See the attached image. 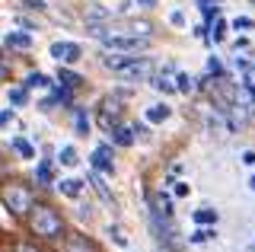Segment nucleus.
<instances>
[{"instance_id": "obj_1", "label": "nucleus", "mask_w": 255, "mask_h": 252, "mask_svg": "<svg viewBox=\"0 0 255 252\" xmlns=\"http://www.w3.org/2000/svg\"><path fill=\"white\" fill-rule=\"evenodd\" d=\"M102 64L109 70H115L125 80H143V77H153V61L150 58H122V54H106Z\"/></svg>"}, {"instance_id": "obj_2", "label": "nucleus", "mask_w": 255, "mask_h": 252, "mask_svg": "<svg viewBox=\"0 0 255 252\" xmlns=\"http://www.w3.org/2000/svg\"><path fill=\"white\" fill-rule=\"evenodd\" d=\"M29 227L35 236H45V240H61L64 233V220L58 211H51L48 204H35L29 211Z\"/></svg>"}, {"instance_id": "obj_3", "label": "nucleus", "mask_w": 255, "mask_h": 252, "mask_svg": "<svg viewBox=\"0 0 255 252\" xmlns=\"http://www.w3.org/2000/svg\"><path fill=\"white\" fill-rule=\"evenodd\" d=\"M0 201L10 208V214L16 217H29V211L35 208V201H32V192L22 182H6L0 188Z\"/></svg>"}, {"instance_id": "obj_4", "label": "nucleus", "mask_w": 255, "mask_h": 252, "mask_svg": "<svg viewBox=\"0 0 255 252\" xmlns=\"http://www.w3.org/2000/svg\"><path fill=\"white\" fill-rule=\"evenodd\" d=\"M99 38L109 51H122V54H134L147 48V35H137V32H102Z\"/></svg>"}, {"instance_id": "obj_5", "label": "nucleus", "mask_w": 255, "mask_h": 252, "mask_svg": "<svg viewBox=\"0 0 255 252\" xmlns=\"http://www.w3.org/2000/svg\"><path fill=\"white\" fill-rule=\"evenodd\" d=\"M51 58L58 61V64H77V61H80V45H74V42H54L51 45Z\"/></svg>"}, {"instance_id": "obj_6", "label": "nucleus", "mask_w": 255, "mask_h": 252, "mask_svg": "<svg viewBox=\"0 0 255 252\" xmlns=\"http://www.w3.org/2000/svg\"><path fill=\"white\" fill-rule=\"evenodd\" d=\"M61 252H99V249H96L83 233H70L67 240H64V249Z\"/></svg>"}, {"instance_id": "obj_7", "label": "nucleus", "mask_w": 255, "mask_h": 252, "mask_svg": "<svg viewBox=\"0 0 255 252\" xmlns=\"http://www.w3.org/2000/svg\"><path fill=\"white\" fill-rule=\"evenodd\" d=\"M90 160H93V169H99V172H112V169H115V166H112V147H106V144L96 147Z\"/></svg>"}, {"instance_id": "obj_8", "label": "nucleus", "mask_w": 255, "mask_h": 252, "mask_svg": "<svg viewBox=\"0 0 255 252\" xmlns=\"http://www.w3.org/2000/svg\"><path fill=\"white\" fill-rule=\"evenodd\" d=\"M169 115H172V109L166 106V102H156V106H150V109H147V122H150V125H159V122H166Z\"/></svg>"}, {"instance_id": "obj_9", "label": "nucleus", "mask_w": 255, "mask_h": 252, "mask_svg": "<svg viewBox=\"0 0 255 252\" xmlns=\"http://www.w3.org/2000/svg\"><path fill=\"white\" fill-rule=\"evenodd\" d=\"M6 45H10V48H32V35H26V32H6Z\"/></svg>"}, {"instance_id": "obj_10", "label": "nucleus", "mask_w": 255, "mask_h": 252, "mask_svg": "<svg viewBox=\"0 0 255 252\" xmlns=\"http://www.w3.org/2000/svg\"><path fill=\"white\" fill-rule=\"evenodd\" d=\"M195 224H201V227L217 224V211H211V208H198V211H195Z\"/></svg>"}, {"instance_id": "obj_11", "label": "nucleus", "mask_w": 255, "mask_h": 252, "mask_svg": "<svg viewBox=\"0 0 255 252\" xmlns=\"http://www.w3.org/2000/svg\"><path fill=\"white\" fill-rule=\"evenodd\" d=\"M58 80H61L64 86H67V90H77V86H80V83H83V80H80V77L74 74V70H64V67L58 70Z\"/></svg>"}, {"instance_id": "obj_12", "label": "nucleus", "mask_w": 255, "mask_h": 252, "mask_svg": "<svg viewBox=\"0 0 255 252\" xmlns=\"http://www.w3.org/2000/svg\"><path fill=\"white\" fill-rule=\"evenodd\" d=\"M58 188H61V195H67V198H77V195H80V182H77V179H61Z\"/></svg>"}, {"instance_id": "obj_13", "label": "nucleus", "mask_w": 255, "mask_h": 252, "mask_svg": "<svg viewBox=\"0 0 255 252\" xmlns=\"http://www.w3.org/2000/svg\"><path fill=\"white\" fill-rule=\"evenodd\" d=\"M115 144L118 147H131L134 144V128H115Z\"/></svg>"}, {"instance_id": "obj_14", "label": "nucleus", "mask_w": 255, "mask_h": 252, "mask_svg": "<svg viewBox=\"0 0 255 252\" xmlns=\"http://www.w3.org/2000/svg\"><path fill=\"white\" fill-rule=\"evenodd\" d=\"M115 122H118V106L115 102H106V106H102V125L109 128V125H115Z\"/></svg>"}, {"instance_id": "obj_15", "label": "nucleus", "mask_w": 255, "mask_h": 252, "mask_svg": "<svg viewBox=\"0 0 255 252\" xmlns=\"http://www.w3.org/2000/svg\"><path fill=\"white\" fill-rule=\"evenodd\" d=\"M58 160H61V166H77V150L74 147H61V153H58Z\"/></svg>"}, {"instance_id": "obj_16", "label": "nucleus", "mask_w": 255, "mask_h": 252, "mask_svg": "<svg viewBox=\"0 0 255 252\" xmlns=\"http://www.w3.org/2000/svg\"><path fill=\"white\" fill-rule=\"evenodd\" d=\"M175 90L188 96V93H195V80H191L188 74H179V77H175Z\"/></svg>"}, {"instance_id": "obj_17", "label": "nucleus", "mask_w": 255, "mask_h": 252, "mask_svg": "<svg viewBox=\"0 0 255 252\" xmlns=\"http://www.w3.org/2000/svg\"><path fill=\"white\" fill-rule=\"evenodd\" d=\"M13 150H19L22 156H26V160H32V156H35V147H32L29 140H22V137H16V140H13Z\"/></svg>"}, {"instance_id": "obj_18", "label": "nucleus", "mask_w": 255, "mask_h": 252, "mask_svg": "<svg viewBox=\"0 0 255 252\" xmlns=\"http://www.w3.org/2000/svg\"><path fill=\"white\" fill-rule=\"evenodd\" d=\"M90 185L96 188V192H99V198H102V201H112V195H109V188H106V185H102V179H99V176H96V172H90Z\"/></svg>"}, {"instance_id": "obj_19", "label": "nucleus", "mask_w": 255, "mask_h": 252, "mask_svg": "<svg viewBox=\"0 0 255 252\" xmlns=\"http://www.w3.org/2000/svg\"><path fill=\"white\" fill-rule=\"evenodd\" d=\"M150 86H153V90H159V93H172V90H175V86L166 80V77H159V74L150 77Z\"/></svg>"}, {"instance_id": "obj_20", "label": "nucleus", "mask_w": 255, "mask_h": 252, "mask_svg": "<svg viewBox=\"0 0 255 252\" xmlns=\"http://www.w3.org/2000/svg\"><path fill=\"white\" fill-rule=\"evenodd\" d=\"M26 86H29V90H42V86H48V77L45 74H29L26 77Z\"/></svg>"}, {"instance_id": "obj_21", "label": "nucleus", "mask_w": 255, "mask_h": 252, "mask_svg": "<svg viewBox=\"0 0 255 252\" xmlns=\"http://www.w3.org/2000/svg\"><path fill=\"white\" fill-rule=\"evenodd\" d=\"M233 29H255V19H249V16H236V19H233Z\"/></svg>"}, {"instance_id": "obj_22", "label": "nucleus", "mask_w": 255, "mask_h": 252, "mask_svg": "<svg viewBox=\"0 0 255 252\" xmlns=\"http://www.w3.org/2000/svg\"><path fill=\"white\" fill-rule=\"evenodd\" d=\"M211 236H214V230H195L191 233V243H207Z\"/></svg>"}, {"instance_id": "obj_23", "label": "nucleus", "mask_w": 255, "mask_h": 252, "mask_svg": "<svg viewBox=\"0 0 255 252\" xmlns=\"http://www.w3.org/2000/svg\"><path fill=\"white\" fill-rule=\"evenodd\" d=\"M38 182H51V166H48V163H42V166H38Z\"/></svg>"}, {"instance_id": "obj_24", "label": "nucleus", "mask_w": 255, "mask_h": 252, "mask_svg": "<svg viewBox=\"0 0 255 252\" xmlns=\"http://www.w3.org/2000/svg\"><path fill=\"white\" fill-rule=\"evenodd\" d=\"M10 102L13 106H22L26 102V90H10Z\"/></svg>"}, {"instance_id": "obj_25", "label": "nucleus", "mask_w": 255, "mask_h": 252, "mask_svg": "<svg viewBox=\"0 0 255 252\" xmlns=\"http://www.w3.org/2000/svg\"><path fill=\"white\" fill-rule=\"evenodd\" d=\"M169 22H172V26H185V13H182V10H172L169 13Z\"/></svg>"}, {"instance_id": "obj_26", "label": "nucleus", "mask_w": 255, "mask_h": 252, "mask_svg": "<svg viewBox=\"0 0 255 252\" xmlns=\"http://www.w3.org/2000/svg\"><path fill=\"white\" fill-rule=\"evenodd\" d=\"M159 208H163V214H169V208H172V198L166 192H159Z\"/></svg>"}, {"instance_id": "obj_27", "label": "nucleus", "mask_w": 255, "mask_h": 252, "mask_svg": "<svg viewBox=\"0 0 255 252\" xmlns=\"http://www.w3.org/2000/svg\"><path fill=\"white\" fill-rule=\"evenodd\" d=\"M223 29H227V22H223V19L214 22V42H220V38H223Z\"/></svg>"}, {"instance_id": "obj_28", "label": "nucleus", "mask_w": 255, "mask_h": 252, "mask_svg": "<svg viewBox=\"0 0 255 252\" xmlns=\"http://www.w3.org/2000/svg\"><path fill=\"white\" fill-rule=\"evenodd\" d=\"M10 122H13V109H3V112H0V128H6Z\"/></svg>"}, {"instance_id": "obj_29", "label": "nucleus", "mask_w": 255, "mask_h": 252, "mask_svg": "<svg viewBox=\"0 0 255 252\" xmlns=\"http://www.w3.org/2000/svg\"><path fill=\"white\" fill-rule=\"evenodd\" d=\"M13 252H42V249H35L32 243H16V249Z\"/></svg>"}, {"instance_id": "obj_30", "label": "nucleus", "mask_w": 255, "mask_h": 252, "mask_svg": "<svg viewBox=\"0 0 255 252\" xmlns=\"http://www.w3.org/2000/svg\"><path fill=\"white\" fill-rule=\"evenodd\" d=\"M86 128H90V122H86L83 115H77V131H80V134H86Z\"/></svg>"}, {"instance_id": "obj_31", "label": "nucleus", "mask_w": 255, "mask_h": 252, "mask_svg": "<svg viewBox=\"0 0 255 252\" xmlns=\"http://www.w3.org/2000/svg\"><path fill=\"white\" fill-rule=\"evenodd\" d=\"M134 6H140V10H150V6H156V0H134Z\"/></svg>"}, {"instance_id": "obj_32", "label": "nucleus", "mask_w": 255, "mask_h": 252, "mask_svg": "<svg viewBox=\"0 0 255 252\" xmlns=\"http://www.w3.org/2000/svg\"><path fill=\"white\" fill-rule=\"evenodd\" d=\"M185 195H188V185L179 182V185H175V198H185Z\"/></svg>"}, {"instance_id": "obj_33", "label": "nucleus", "mask_w": 255, "mask_h": 252, "mask_svg": "<svg viewBox=\"0 0 255 252\" xmlns=\"http://www.w3.org/2000/svg\"><path fill=\"white\" fill-rule=\"evenodd\" d=\"M207 70H211V74H220V61L211 58V61H207Z\"/></svg>"}, {"instance_id": "obj_34", "label": "nucleus", "mask_w": 255, "mask_h": 252, "mask_svg": "<svg viewBox=\"0 0 255 252\" xmlns=\"http://www.w3.org/2000/svg\"><path fill=\"white\" fill-rule=\"evenodd\" d=\"M249 185H252V192H255V176H252V182H249Z\"/></svg>"}]
</instances>
